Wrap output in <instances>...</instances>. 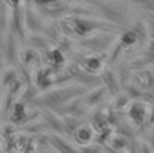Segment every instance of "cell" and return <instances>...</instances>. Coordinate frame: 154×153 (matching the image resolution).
I'll return each instance as SVG.
<instances>
[{
  "mask_svg": "<svg viewBox=\"0 0 154 153\" xmlns=\"http://www.w3.org/2000/svg\"><path fill=\"white\" fill-rule=\"evenodd\" d=\"M75 137H76L78 142H81V144L91 142V137H92V131H91L88 126H83V128H79L78 131H76Z\"/></svg>",
  "mask_w": 154,
  "mask_h": 153,
  "instance_id": "cell-4",
  "label": "cell"
},
{
  "mask_svg": "<svg viewBox=\"0 0 154 153\" xmlns=\"http://www.w3.org/2000/svg\"><path fill=\"white\" fill-rule=\"evenodd\" d=\"M146 105L141 104V102H135V104L130 107V116L134 118L137 123H141L146 118Z\"/></svg>",
  "mask_w": 154,
  "mask_h": 153,
  "instance_id": "cell-1",
  "label": "cell"
},
{
  "mask_svg": "<svg viewBox=\"0 0 154 153\" xmlns=\"http://www.w3.org/2000/svg\"><path fill=\"white\" fill-rule=\"evenodd\" d=\"M137 38H138V35H137L134 30H129L122 35V43L124 45H134L137 42Z\"/></svg>",
  "mask_w": 154,
  "mask_h": 153,
  "instance_id": "cell-5",
  "label": "cell"
},
{
  "mask_svg": "<svg viewBox=\"0 0 154 153\" xmlns=\"http://www.w3.org/2000/svg\"><path fill=\"white\" fill-rule=\"evenodd\" d=\"M84 69L86 70H89L91 73H97L100 69H102V61L99 59V58H88L86 61H84Z\"/></svg>",
  "mask_w": 154,
  "mask_h": 153,
  "instance_id": "cell-3",
  "label": "cell"
},
{
  "mask_svg": "<svg viewBox=\"0 0 154 153\" xmlns=\"http://www.w3.org/2000/svg\"><path fill=\"white\" fill-rule=\"evenodd\" d=\"M35 2H40V3H49V2H53V0H35Z\"/></svg>",
  "mask_w": 154,
  "mask_h": 153,
  "instance_id": "cell-6",
  "label": "cell"
},
{
  "mask_svg": "<svg viewBox=\"0 0 154 153\" xmlns=\"http://www.w3.org/2000/svg\"><path fill=\"white\" fill-rule=\"evenodd\" d=\"M51 144L54 145V148L57 150L59 153H78L75 148H73L72 145H68L65 140H62V139H59L57 135H53L51 137Z\"/></svg>",
  "mask_w": 154,
  "mask_h": 153,
  "instance_id": "cell-2",
  "label": "cell"
}]
</instances>
